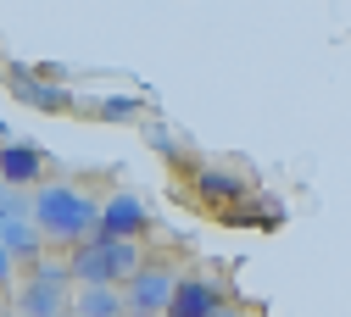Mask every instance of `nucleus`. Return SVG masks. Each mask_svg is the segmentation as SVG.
<instances>
[{
    "mask_svg": "<svg viewBox=\"0 0 351 317\" xmlns=\"http://www.w3.org/2000/svg\"><path fill=\"white\" fill-rule=\"evenodd\" d=\"M0 78H6V89H12V95H17L23 106H34V112H73V106H84V101L73 95L67 84H51V78H39L34 67H6Z\"/></svg>",
    "mask_w": 351,
    "mask_h": 317,
    "instance_id": "5",
    "label": "nucleus"
},
{
    "mask_svg": "<svg viewBox=\"0 0 351 317\" xmlns=\"http://www.w3.org/2000/svg\"><path fill=\"white\" fill-rule=\"evenodd\" d=\"M0 140H12V128H6V123H0Z\"/></svg>",
    "mask_w": 351,
    "mask_h": 317,
    "instance_id": "15",
    "label": "nucleus"
},
{
    "mask_svg": "<svg viewBox=\"0 0 351 317\" xmlns=\"http://www.w3.org/2000/svg\"><path fill=\"white\" fill-rule=\"evenodd\" d=\"M145 140H151V145H156L162 156H173V162H179V145H173V134H167L162 123H151V128H145Z\"/></svg>",
    "mask_w": 351,
    "mask_h": 317,
    "instance_id": "12",
    "label": "nucleus"
},
{
    "mask_svg": "<svg viewBox=\"0 0 351 317\" xmlns=\"http://www.w3.org/2000/svg\"><path fill=\"white\" fill-rule=\"evenodd\" d=\"M67 312L73 317H123V295H117V284H73Z\"/></svg>",
    "mask_w": 351,
    "mask_h": 317,
    "instance_id": "9",
    "label": "nucleus"
},
{
    "mask_svg": "<svg viewBox=\"0 0 351 317\" xmlns=\"http://www.w3.org/2000/svg\"><path fill=\"white\" fill-rule=\"evenodd\" d=\"M173 284H179V267H173L167 256H145L134 273L117 284V295H123V317H162Z\"/></svg>",
    "mask_w": 351,
    "mask_h": 317,
    "instance_id": "3",
    "label": "nucleus"
},
{
    "mask_svg": "<svg viewBox=\"0 0 351 317\" xmlns=\"http://www.w3.org/2000/svg\"><path fill=\"white\" fill-rule=\"evenodd\" d=\"M45 167H51L45 145H34V140H0V184H6V190L45 184Z\"/></svg>",
    "mask_w": 351,
    "mask_h": 317,
    "instance_id": "6",
    "label": "nucleus"
},
{
    "mask_svg": "<svg viewBox=\"0 0 351 317\" xmlns=\"http://www.w3.org/2000/svg\"><path fill=\"white\" fill-rule=\"evenodd\" d=\"M223 284H217L212 273H179V284H173L162 317H212L217 306H223Z\"/></svg>",
    "mask_w": 351,
    "mask_h": 317,
    "instance_id": "7",
    "label": "nucleus"
},
{
    "mask_svg": "<svg viewBox=\"0 0 351 317\" xmlns=\"http://www.w3.org/2000/svg\"><path fill=\"white\" fill-rule=\"evenodd\" d=\"M62 317H73V312H62Z\"/></svg>",
    "mask_w": 351,
    "mask_h": 317,
    "instance_id": "16",
    "label": "nucleus"
},
{
    "mask_svg": "<svg viewBox=\"0 0 351 317\" xmlns=\"http://www.w3.org/2000/svg\"><path fill=\"white\" fill-rule=\"evenodd\" d=\"M0 245H6L23 267L39 262V251H45V240H39V229H34L28 217H0Z\"/></svg>",
    "mask_w": 351,
    "mask_h": 317,
    "instance_id": "10",
    "label": "nucleus"
},
{
    "mask_svg": "<svg viewBox=\"0 0 351 317\" xmlns=\"http://www.w3.org/2000/svg\"><path fill=\"white\" fill-rule=\"evenodd\" d=\"M101 240H145L151 234V206L134 190H117L101 201V223H95Z\"/></svg>",
    "mask_w": 351,
    "mask_h": 317,
    "instance_id": "4",
    "label": "nucleus"
},
{
    "mask_svg": "<svg viewBox=\"0 0 351 317\" xmlns=\"http://www.w3.org/2000/svg\"><path fill=\"white\" fill-rule=\"evenodd\" d=\"M90 112H101V117H106V123H134V117H140V112H145V106H140V101H134V95H106V101H95V106H90Z\"/></svg>",
    "mask_w": 351,
    "mask_h": 317,
    "instance_id": "11",
    "label": "nucleus"
},
{
    "mask_svg": "<svg viewBox=\"0 0 351 317\" xmlns=\"http://www.w3.org/2000/svg\"><path fill=\"white\" fill-rule=\"evenodd\" d=\"M245 195H251V184H245L234 167H201V173H195V201H201L212 217H223V212L240 206Z\"/></svg>",
    "mask_w": 351,
    "mask_h": 317,
    "instance_id": "8",
    "label": "nucleus"
},
{
    "mask_svg": "<svg viewBox=\"0 0 351 317\" xmlns=\"http://www.w3.org/2000/svg\"><path fill=\"white\" fill-rule=\"evenodd\" d=\"M0 190H6V184H0Z\"/></svg>",
    "mask_w": 351,
    "mask_h": 317,
    "instance_id": "17",
    "label": "nucleus"
},
{
    "mask_svg": "<svg viewBox=\"0 0 351 317\" xmlns=\"http://www.w3.org/2000/svg\"><path fill=\"white\" fill-rule=\"evenodd\" d=\"M17 312L23 317H62L73 301V279H67V262H28V273L17 279Z\"/></svg>",
    "mask_w": 351,
    "mask_h": 317,
    "instance_id": "2",
    "label": "nucleus"
},
{
    "mask_svg": "<svg viewBox=\"0 0 351 317\" xmlns=\"http://www.w3.org/2000/svg\"><path fill=\"white\" fill-rule=\"evenodd\" d=\"M28 223L39 229L45 245H78V240L95 234L101 201L84 195L78 184H67V178H51V184H34V195H28Z\"/></svg>",
    "mask_w": 351,
    "mask_h": 317,
    "instance_id": "1",
    "label": "nucleus"
},
{
    "mask_svg": "<svg viewBox=\"0 0 351 317\" xmlns=\"http://www.w3.org/2000/svg\"><path fill=\"white\" fill-rule=\"evenodd\" d=\"M12 284H17V256L0 245V290H12Z\"/></svg>",
    "mask_w": 351,
    "mask_h": 317,
    "instance_id": "13",
    "label": "nucleus"
},
{
    "mask_svg": "<svg viewBox=\"0 0 351 317\" xmlns=\"http://www.w3.org/2000/svg\"><path fill=\"white\" fill-rule=\"evenodd\" d=\"M212 317H256V312H251V306H240V301H223Z\"/></svg>",
    "mask_w": 351,
    "mask_h": 317,
    "instance_id": "14",
    "label": "nucleus"
}]
</instances>
